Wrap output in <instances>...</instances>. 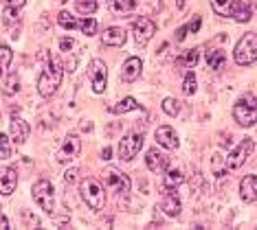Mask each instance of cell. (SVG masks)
Returning <instances> with one entry per match:
<instances>
[{"label":"cell","mask_w":257,"mask_h":230,"mask_svg":"<svg viewBox=\"0 0 257 230\" xmlns=\"http://www.w3.org/2000/svg\"><path fill=\"white\" fill-rule=\"evenodd\" d=\"M154 33H156V25L150 18H137L132 22V38L137 42V46H145L154 38Z\"/></svg>","instance_id":"cell-7"},{"label":"cell","mask_w":257,"mask_h":230,"mask_svg":"<svg viewBox=\"0 0 257 230\" xmlns=\"http://www.w3.org/2000/svg\"><path fill=\"white\" fill-rule=\"evenodd\" d=\"M11 156V140L7 134H0V160H7Z\"/></svg>","instance_id":"cell-36"},{"label":"cell","mask_w":257,"mask_h":230,"mask_svg":"<svg viewBox=\"0 0 257 230\" xmlns=\"http://www.w3.org/2000/svg\"><path fill=\"white\" fill-rule=\"evenodd\" d=\"M31 193H33L36 204L44 210V213H49V215L53 213V208H55V193H53V184H51L49 180H38L36 184H33Z\"/></svg>","instance_id":"cell-6"},{"label":"cell","mask_w":257,"mask_h":230,"mask_svg":"<svg viewBox=\"0 0 257 230\" xmlns=\"http://www.w3.org/2000/svg\"><path fill=\"white\" fill-rule=\"evenodd\" d=\"M18 186V173L14 167H3L0 169V193L3 195H11Z\"/></svg>","instance_id":"cell-15"},{"label":"cell","mask_w":257,"mask_h":230,"mask_svg":"<svg viewBox=\"0 0 257 230\" xmlns=\"http://www.w3.org/2000/svg\"><path fill=\"white\" fill-rule=\"evenodd\" d=\"M224 64H226V57H224V51H220V49H213V51H209L207 53V66L211 68V70H222L224 68Z\"/></svg>","instance_id":"cell-22"},{"label":"cell","mask_w":257,"mask_h":230,"mask_svg":"<svg viewBox=\"0 0 257 230\" xmlns=\"http://www.w3.org/2000/svg\"><path fill=\"white\" fill-rule=\"evenodd\" d=\"M5 228H9V221H7V217L0 213V230H5Z\"/></svg>","instance_id":"cell-43"},{"label":"cell","mask_w":257,"mask_h":230,"mask_svg":"<svg viewBox=\"0 0 257 230\" xmlns=\"http://www.w3.org/2000/svg\"><path fill=\"white\" fill-rule=\"evenodd\" d=\"M88 79L92 84V90H95L97 94H101L103 90H106V86H108V68H106V64H103L101 60H92L88 64Z\"/></svg>","instance_id":"cell-9"},{"label":"cell","mask_w":257,"mask_h":230,"mask_svg":"<svg viewBox=\"0 0 257 230\" xmlns=\"http://www.w3.org/2000/svg\"><path fill=\"white\" fill-rule=\"evenodd\" d=\"M187 7V0H176V9H180V11H183Z\"/></svg>","instance_id":"cell-44"},{"label":"cell","mask_w":257,"mask_h":230,"mask_svg":"<svg viewBox=\"0 0 257 230\" xmlns=\"http://www.w3.org/2000/svg\"><path fill=\"white\" fill-rule=\"evenodd\" d=\"M255 105L257 103H255V94L253 92H246L235 103V108H233V116H235V121L242 127H253L255 125V121H257V108Z\"/></svg>","instance_id":"cell-3"},{"label":"cell","mask_w":257,"mask_h":230,"mask_svg":"<svg viewBox=\"0 0 257 230\" xmlns=\"http://www.w3.org/2000/svg\"><path fill=\"white\" fill-rule=\"evenodd\" d=\"M231 3H233V0H211V9H213L218 16H229Z\"/></svg>","instance_id":"cell-33"},{"label":"cell","mask_w":257,"mask_h":230,"mask_svg":"<svg viewBox=\"0 0 257 230\" xmlns=\"http://www.w3.org/2000/svg\"><path fill=\"white\" fill-rule=\"evenodd\" d=\"M139 3H141V0H112L110 9H112L114 14H132V11L139 7Z\"/></svg>","instance_id":"cell-24"},{"label":"cell","mask_w":257,"mask_h":230,"mask_svg":"<svg viewBox=\"0 0 257 230\" xmlns=\"http://www.w3.org/2000/svg\"><path fill=\"white\" fill-rule=\"evenodd\" d=\"M185 182V173H183V169H178V167H165V186L167 188H176L180 186Z\"/></svg>","instance_id":"cell-21"},{"label":"cell","mask_w":257,"mask_h":230,"mask_svg":"<svg viewBox=\"0 0 257 230\" xmlns=\"http://www.w3.org/2000/svg\"><path fill=\"white\" fill-rule=\"evenodd\" d=\"M5 5L11 9H20V7H25V0H5Z\"/></svg>","instance_id":"cell-39"},{"label":"cell","mask_w":257,"mask_h":230,"mask_svg":"<svg viewBox=\"0 0 257 230\" xmlns=\"http://www.w3.org/2000/svg\"><path fill=\"white\" fill-rule=\"evenodd\" d=\"M145 164H148L150 171L161 173V171H165V167L169 164V158L163 151H159V149H150L148 156H145Z\"/></svg>","instance_id":"cell-18"},{"label":"cell","mask_w":257,"mask_h":230,"mask_svg":"<svg viewBox=\"0 0 257 230\" xmlns=\"http://www.w3.org/2000/svg\"><path fill=\"white\" fill-rule=\"evenodd\" d=\"M137 108H139L137 99L125 97L123 101H119L116 105H112V108H110V112H112V114H125V112H132V110H137Z\"/></svg>","instance_id":"cell-25"},{"label":"cell","mask_w":257,"mask_h":230,"mask_svg":"<svg viewBox=\"0 0 257 230\" xmlns=\"http://www.w3.org/2000/svg\"><path fill=\"white\" fill-rule=\"evenodd\" d=\"M163 112L169 116H178V112H180V101L178 99H174V97H167V99H163Z\"/></svg>","instance_id":"cell-30"},{"label":"cell","mask_w":257,"mask_h":230,"mask_svg":"<svg viewBox=\"0 0 257 230\" xmlns=\"http://www.w3.org/2000/svg\"><path fill=\"white\" fill-rule=\"evenodd\" d=\"M161 210L165 213L167 217H178L180 215V199L176 195V188H167L165 195L161 199Z\"/></svg>","instance_id":"cell-13"},{"label":"cell","mask_w":257,"mask_h":230,"mask_svg":"<svg viewBox=\"0 0 257 230\" xmlns=\"http://www.w3.org/2000/svg\"><path fill=\"white\" fill-rule=\"evenodd\" d=\"M233 60H235V64H239V66H250V64L257 62V40H255L253 31L242 35V40L235 44Z\"/></svg>","instance_id":"cell-2"},{"label":"cell","mask_w":257,"mask_h":230,"mask_svg":"<svg viewBox=\"0 0 257 230\" xmlns=\"http://www.w3.org/2000/svg\"><path fill=\"white\" fill-rule=\"evenodd\" d=\"M253 138H244L242 143H239L235 149H233L229 156H226V169H231V171H235V169H242L244 167V162H246V158H248V153L253 151Z\"/></svg>","instance_id":"cell-8"},{"label":"cell","mask_w":257,"mask_h":230,"mask_svg":"<svg viewBox=\"0 0 257 230\" xmlns=\"http://www.w3.org/2000/svg\"><path fill=\"white\" fill-rule=\"evenodd\" d=\"M143 147V134H125L123 140L119 143V158L121 160H132Z\"/></svg>","instance_id":"cell-11"},{"label":"cell","mask_w":257,"mask_h":230,"mask_svg":"<svg viewBox=\"0 0 257 230\" xmlns=\"http://www.w3.org/2000/svg\"><path fill=\"white\" fill-rule=\"evenodd\" d=\"M60 49L64 53V57H66V55H77L79 46H77V42H75L73 38H62L60 40Z\"/></svg>","instance_id":"cell-31"},{"label":"cell","mask_w":257,"mask_h":230,"mask_svg":"<svg viewBox=\"0 0 257 230\" xmlns=\"http://www.w3.org/2000/svg\"><path fill=\"white\" fill-rule=\"evenodd\" d=\"M22 217H25V221H27V223H29V221H31V226H33V228H38V226H40V219H38V217L29 215V213H25V215H22Z\"/></svg>","instance_id":"cell-40"},{"label":"cell","mask_w":257,"mask_h":230,"mask_svg":"<svg viewBox=\"0 0 257 230\" xmlns=\"http://www.w3.org/2000/svg\"><path fill=\"white\" fill-rule=\"evenodd\" d=\"M97 7H99L97 0H75V9H77L81 16H92L97 11Z\"/></svg>","instance_id":"cell-27"},{"label":"cell","mask_w":257,"mask_h":230,"mask_svg":"<svg viewBox=\"0 0 257 230\" xmlns=\"http://www.w3.org/2000/svg\"><path fill=\"white\" fill-rule=\"evenodd\" d=\"M183 92L187 94V97H191V94L196 92V75H194V70H189V73L185 75V81H183Z\"/></svg>","instance_id":"cell-34"},{"label":"cell","mask_w":257,"mask_h":230,"mask_svg":"<svg viewBox=\"0 0 257 230\" xmlns=\"http://www.w3.org/2000/svg\"><path fill=\"white\" fill-rule=\"evenodd\" d=\"M101 44L103 46H114V49H119V46L125 44V31L121 27H108L106 31L101 33Z\"/></svg>","instance_id":"cell-17"},{"label":"cell","mask_w":257,"mask_h":230,"mask_svg":"<svg viewBox=\"0 0 257 230\" xmlns=\"http://www.w3.org/2000/svg\"><path fill=\"white\" fill-rule=\"evenodd\" d=\"M79 151H81V140H79V136H75V134H68V136L62 140L60 149H57V160H60L62 164L73 162L75 158L79 156Z\"/></svg>","instance_id":"cell-10"},{"label":"cell","mask_w":257,"mask_h":230,"mask_svg":"<svg viewBox=\"0 0 257 230\" xmlns=\"http://www.w3.org/2000/svg\"><path fill=\"white\" fill-rule=\"evenodd\" d=\"M198 57H200V51L198 49H189L183 53V57H180V64H185L187 68H194L198 64Z\"/></svg>","instance_id":"cell-32"},{"label":"cell","mask_w":257,"mask_h":230,"mask_svg":"<svg viewBox=\"0 0 257 230\" xmlns=\"http://www.w3.org/2000/svg\"><path fill=\"white\" fill-rule=\"evenodd\" d=\"M110 156H112V147H106L101 151V160H110Z\"/></svg>","instance_id":"cell-42"},{"label":"cell","mask_w":257,"mask_h":230,"mask_svg":"<svg viewBox=\"0 0 257 230\" xmlns=\"http://www.w3.org/2000/svg\"><path fill=\"white\" fill-rule=\"evenodd\" d=\"M20 90V75L18 73H9L5 77V84H3V94L5 97H11Z\"/></svg>","instance_id":"cell-23"},{"label":"cell","mask_w":257,"mask_h":230,"mask_svg":"<svg viewBox=\"0 0 257 230\" xmlns=\"http://www.w3.org/2000/svg\"><path fill=\"white\" fill-rule=\"evenodd\" d=\"M101 186L108 188L114 195H125L130 191V178L125 173H121L119 169H106L101 171Z\"/></svg>","instance_id":"cell-5"},{"label":"cell","mask_w":257,"mask_h":230,"mask_svg":"<svg viewBox=\"0 0 257 230\" xmlns=\"http://www.w3.org/2000/svg\"><path fill=\"white\" fill-rule=\"evenodd\" d=\"M250 14H253L250 0H233V3H231L229 16H233L237 22H248L250 20Z\"/></svg>","instance_id":"cell-19"},{"label":"cell","mask_w":257,"mask_h":230,"mask_svg":"<svg viewBox=\"0 0 257 230\" xmlns=\"http://www.w3.org/2000/svg\"><path fill=\"white\" fill-rule=\"evenodd\" d=\"M57 25L62 29H68V31H73V29H77V20L68 14V11H60L57 14Z\"/></svg>","instance_id":"cell-29"},{"label":"cell","mask_w":257,"mask_h":230,"mask_svg":"<svg viewBox=\"0 0 257 230\" xmlns=\"http://www.w3.org/2000/svg\"><path fill=\"white\" fill-rule=\"evenodd\" d=\"M77 175H79V169H68L66 173H64V182H66V184H75Z\"/></svg>","instance_id":"cell-37"},{"label":"cell","mask_w":257,"mask_h":230,"mask_svg":"<svg viewBox=\"0 0 257 230\" xmlns=\"http://www.w3.org/2000/svg\"><path fill=\"white\" fill-rule=\"evenodd\" d=\"M239 197H242L246 204H253L257 199V180H255V175H246V178L242 180V184H239Z\"/></svg>","instance_id":"cell-20"},{"label":"cell","mask_w":257,"mask_h":230,"mask_svg":"<svg viewBox=\"0 0 257 230\" xmlns=\"http://www.w3.org/2000/svg\"><path fill=\"white\" fill-rule=\"evenodd\" d=\"M62 3H66V0H62Z\"/></svg>","instance_id":"cell-45"},{"label":"cell","mask_w":257,"mask_h":230,"mask_svg":"<svg viewBox=\"0 0 257 230\" xmlns=\"http://www.w3.org/2000/svg\"><path fill=\"white\" fill-rule=\"evenodd\" d=\"M200 25H202V18H200V16H196V18H194V22H191V25H187V31H189V33H198Z\"/></svg>","instance_id":"cell-38"},{"label":"cell","mask_w":257,"mask_h":230,"mask_svg":"<svg viewBox=\"0 0 257 230\" xmlns=\"http://www.w3.org/2000/svg\"><path fill=\"white\" fill-rule=\"evenodd\" d=\"M141 70H143V62L141 57H127L121 66V79L123 81H137L141 77Z\"/></svg>","instance_id":"cell-16"},{"label":"cell","mask_w":257,"mask_h":230,"mask_svg":"<svg viewBox=\"0 0 257 230\" xmlns=\"http://www.w3.org/2000/svg\"><path fill=\"white\" fill-rule=\"evenodd\" d=\"M11 60H14V53H11L9 46L0 44V77H5V73L11 66Z\"/></svg>","instance_id":"cell-26"},{"label":"cell","mask_w":257,"mask_h":230,"mask_svg":"<svg viewBox=\"0 0 257 230\" xmlns=\"http://www.w3.org/2000/svg\"><path fill=\"white\" fill-rule=\"evenodd\" d=\"M187 33H189V31H187V25L185 27H180L178 29V31H176V42H183V40H185V35Z\"/></svg>","instance_id":"cell-41"},{"label":"cell","mask_w":257,"mask_h":230,"mask_svg":"<svg viewBox=\"0 0 257 230\" xmlns=\"http://www.w3.org/2000/svg\"><path fill=\"white\" fill-rule=\"evenodd\" d=\"M42 60H44V70L38 79V92L42 97H53L64 79V64L55 55H42Z\"/></svg>","instance_id":"cell-1"},{"label":"cell","mask_w":257,"mask_h":230,"mask_svg":"<svg viewBox=\"0 0 257 230\" xmlns=\"http://www.w3.org/2000/svg\"><path fill=\"white\" fill-rule=\"evenodd\" d=\"M77 29L84 35H95L97 33V20H95V18H79V20H77Z\"/></svg>","instance_id":"cell-28"},{"label":"cell","mask_w":257,"mask_h":230,"mask_svg":"<svg viewBox=\"0 0 257 230\" xmlns=\"http://www.w3.org/2000/svg\"><path fill=\"white\" fill-rule=\"evenodd\" d=\"M81 197L84 202L90 206L92 210H101L106 204V193H103L101 182H97L95 178H86L81 182Z\"/></svg>","instance_id":"cell-4"},{"label":"cell","mask_w":257,"mask_h":230,"mask_svg":"<svg viewBox=\"0 0 257 230\" xmlns=\"http://www.w3.org/2000/svg\"><path fill=\"white\" fill-rule=\"evenodd\" d=\"M3 20H5V27H14L18 25V9H11V7H5V14H3Z\"/></svg>","instance_id":"cell-35"},{"label":"cell","mask_w":257,"mask_h":230,"mask_svg":"<svg viewBox=\"0 0 257 230\" xmlns=\"http://www.w3.org/2000/svg\"><path fill=\"white\" fill-rule=\"evenodd\" d=\"M9 132H11V140H14L16 145H22L29 138V132H31V127H29V123L25 119H20V116H11Z\"/></svg>","instance_id":"cell-12"},{"label":"cell","mask_w":257,"mask_h":230,"mask_svg":"<svg viewBox=\"0 0 257 230\" xmlns=\"http://www.w3.org/2000/svg\"><path fill=\"white\" fill-rule=\"evenodd\" d=\"M156 143L169 151H174L178 149V134L172 129V125H161L156 129Z\"/></svg>","instance_id":"cell-14"}]
</instances>
